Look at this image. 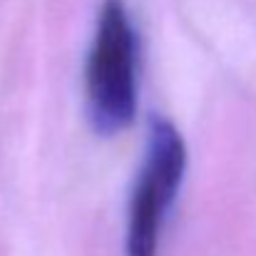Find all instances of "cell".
Wrapping results in <instances>:
<instances>
[{"label": "cell", "mask_w": 256, "mask_h": 256, "mask_svg": "<svg viewBox=\"0 0 256 256\" xmlns=\"http://www.w3.org/2000/svg\"><path fill=\"white\" fill-rule=\"evenodd\" d=\"M87 114L100 134L122 132L137 112V32L122 0H104L85 72Z\"/></svg>", "instance_id": "6da1fadb"}, {"label": "cell", "mask_w": 256, "mask_h": 256, "mask_svg": "<svg viewBox=\"0 0 256 256\" xmlns=\"http://www.w3.org/2000/svg\"><path fill=\"white\" fill-rule=\"evenodd\" d=\"M186 167V147L176 127L154 120L147 157L140 172L127 219V256H157L164 214L174 202Z\"/></svg>", "instance_id": "7a4b0ae2"}]
</instances>
